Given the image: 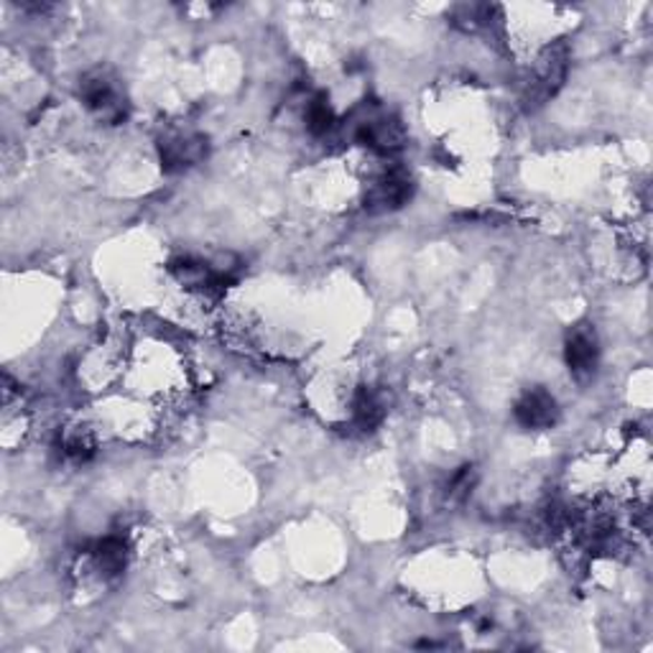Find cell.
<instances>
[{
	"mask_svg": "<svg viewBox=\"0 0 653 653\" xmlns=\"http://www.w3.org/2000/svg\"><path fill=\"white\" fill-rule=\"evenodd\" d=\"M569 72V47L564 41H554L536 57L532 77L526 82L524 108L536 110L552 100L562 90Z\"/></svg>",
	"mask_w": 653,
	"mask_h": 653,
	"instance_id": "cell-1",
	"label": "cell"
},
{
	"mask_svg": "<svg viewBox=\"0 0 653 653\" xmlns=\"http://www.w3.org/2000/svg\"><path fill=\"white\" fill-rule=\"evenodd\" d=\"M79 97H82L85 108L95 113L97 118L105 123H123L128 116V103L123 95L118 79L105 69H95V72L85 75L79 82Z\"/></svg>",
	"mask_w": 653,
	"mask_h": 653,
	"instance_id": "cell-2",
	"label": "cell"
},
{
	"mask_svg": "<svg viewBox=\"0 0 653 653\" xmlns=\"http://www.w3.org/2000/svg\"><path fill=\"white\" fill-rule=\"evenodd\" d=\"M352 136L378 154H396L406 146L403 123L391 113H363L352 126Z\"/></svg>",
	"mask_w": 653,
	"mask_h": 653,
	"instance_id": "cell-3",
	"label": "cell"
},
{
	"mask_svg": "<svg viewBox=\"0 0 653 653\" xmlns=\"http://www.w3.org/2000/svg\"><path fill=\"white\" fill-rule=\"evenodd\" d=\"M564 360H567V368L575 381H593L600 363V340L593 324L572 326L567 342H564Z\"/></svg>",
	"mask_w": 653,
	"mask_h": 653,
	"instance_id": "cell-4",
	"label": "cell"
},
{
	"mask_svg": "<svg viewBox=\"0 0 653 653\" xmlns=\"http://www.w3.org/2000/svg\"><path fill=\"white\" fill-rule=\"evenodd\" d=\"M207 152L209 144L202 134H172L158 140V162L166 174L192 169L205 162Z\"/></svg>",
	"mask_w": 653,
	"mask_h": 653,
	"instance_id": "cell-5",
	"label": "cell"
},
{
	"mask_svg": "<svg viewBox=\"0 0 653 653\" xmlns=\"http://www.w3.org/2000/svg\"><path fill=\"white\" fill-rule=\"evenodd\" d=\"M514 417L518 421V427L524 429H534V431L552 429L554 423L559 421V406H557V399H554L546 388L534 386V388H526L524 396L516 401Z\"/></svg>",
	"mask_w": 653,
	"mask_h": 653,
	"instance_id": "cell-6",
	"label": "cell"
},
{
	"mask_svg": "<svg viewBox=\"0 0 653 653\" xmlns=\"http://www.w3.org/2000/svg\"><path fill=\"white\" fill-rule=\"evenodd\" d=\"M413 184L411 176L403 174L401 169H393L383 174L373 187L366 194V209L370 215H383V212L401 209L406 202L411 199Z\"/></svg>",
	"mask_w": 653,
	"mask_h": 653,
	"instance_id": "cell-7",
	"label": "cell"
},
{
	"mask_svg": "<svg viewBox=\"0 0 653 653\" xmlns=\"http://www.w3.org/2000/svg\"><path fill=\"white\" fill-rule=\"evenodd\" d=\"M90 557L95 569L100 572V577L116 579L123 575V569H126L128 564V544L123 542L120 536L100 538V542L90 549Z\"/></svg>",
	"mask_w": 653,
	"mask_h": 653,
	"instance_id": "cell-8",
	"label": "cell"
},
{
	"mask_svg": "<svg viewBox=\"0 0 653 653\" xmlns=\"http://www.w3.org/2000/svg\"><path fill=\"white\" fill-rule=\"evenodd\" d=\"M386 419V401L376 388L363 386L358 388V393L352 396V427L360 431H373L381 427Z\"/></svg>",
	"mask_w": 653,
	"mask_h": 653,
	"instance_id": "cell-9",
	"label": "cell"
},
{
	"mask_svg": "<svg viewBox=\"0 0 653 653\" xmlns=\"http://www.w3.org/2000/svg\"><path fill=\"white\" fill-rule=\"evenodd\" d=\"M59 447H61V455L69 457V460H75V462H85L95 455V439L90 437V431H85V429L67 431V435L61 437Z\"/></svg>",
	"mask_w": 653,
	"mask_h": 653,
	"instance_id": "cell-10",
	"label": "cell"
},
{
	"mask_svg": "<svg viewBox=\"0 0 653 653\" xmlns=\"http://www.w3.org/2000/svg\"><path fill=\"white\" fill-rule=\"evenodd\" d=\"M332 126H334L332 105L324 95H316L314 100L306 105V128L312 130L314 136H324L330 134Z\"/></svg>",
	"mask_w": 653,
	"mask_h": 653,
	"instance_id": "cell-11",
	"label": "cell"
},
{
	"mask_svg": "<svg viewBox=\"0 0 653 653\" xmlns=\"http://www.w3.org/2000/svg\"><path fill=\"white\" fill-rule=\"evenodd\" d=\"M475 485H478V470H475L472 465H465L462 470L455 472L452 480H449L447 496H449V500L462 503L465 498H470V493L475 490Z\"/></svg>",
	"mask_w": 653,
	"mask_h": 653,
	"instance_id": "cell-12",
	"label": "cell"
}]
</instances>
